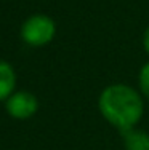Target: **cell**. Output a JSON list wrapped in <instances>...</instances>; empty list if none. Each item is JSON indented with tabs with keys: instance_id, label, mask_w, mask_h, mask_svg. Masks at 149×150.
<instances>
[{
	"instance_id": "1",
	"label": "cell",
	"mask_w": 149,
	"mask_h": 150,
	"mask_svg": "<svg viewBox=\"0 0 149 150\" xmlns=\"http://www.w3.org/2000/svg\"><path fill=\"white\" fill-rule=\"evenodd\" d=\"M98 109L103 118L122 133L141 121L144 115V98L130 85L114 83L101 91Z\"/></svg>"
},
{
	"instance_id": "2",
	"label": "cell",
	"mask_w": 149,
	"mask_h": 150,
	"mask_svg": "<svg viewBox=\"0 0 149 150\" xmlns=\"http://www.w3.org/2000/svg\"><path fill=\"white\" fill-rule=\"evenodd\" d=\"M21 40L27 46L32 48H40V46L48 45L56 35V23L47 15H37L29 16L19 29Z\"/></svg>"
},
{
	"instance_id": "3",
	"label": "cell",
	"mask_w": 149,
	"mask_h": 150,
	"mask_svg": "<svg viewBox=\"0 0 149 150\" xmlns=\"http://www.w3.org/2000/svg\"><path fill=\"white\" fill-rule=\"evenodd\" d=\"M3 104L6 113L15 120H29L38 110L37 96L26 90H16Z\"/></svg>"
},
{
	"instance_id": "4",
	"label": "cell",
	"mask_w": 149,
	"mask_h": 150,
	"mask_svg": "<svg viewBox=\"0 0 149 150\" xmlns=\"http://www.w3.org/2000/svg\"><path fill=\"white\" fill-rule=\"evenodd\" d=\"M18 77L13 66L0 59V102H5L16 91Z\"/></svg>"
},
{
	"instance_id": "5",
	"label": "cell",
	"mask_w": 149,
	"mask_h": 150,
	"mask_svg": "<svg viewBox=\"0 0 149 150\" xmlns=\"http://www.w3.org/2000/svg\"><path fill=\"white\" fill-rule=\"evenodd\" d=\"M123 147L125 150H149V133L143 129H132L122 131Z\"/></svg>"
},
{
	"instance_id": "6",
	"label": "cell",
	"mask_w": 149,
	"mask_h": 150,
	"mask_svg": "<svg viewBox=\"0 0 149 150\" xmlns=\"http://www.w3.org/2000/svg\"><path fill=\"white\" fill-rule=\"evenodd\" d=\"M138 86H140V93L143 94V98L149 101V61L140 70V75H138Z\"/></svg>"
},
{
	"instance_id": "7",
	"label": "cell",
	"mask_w": 149,
	"mask_h": 150,
	"mask_svg": "<svg viewBox=\"0 0 149 150\" xmlns=\"http://www.w3.org/2000/svg\"><path fill=\"white\" fill-rule=\"evenodd\" d=\"M143 46H144V50H146V53L149 54V26L146 27V30H144V34H143Z\"/></svg>"
}]
</instances>
